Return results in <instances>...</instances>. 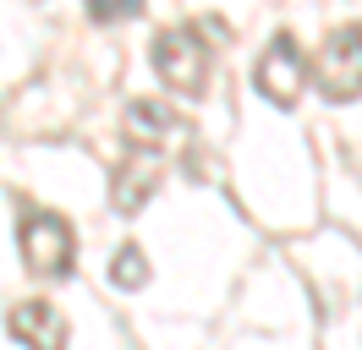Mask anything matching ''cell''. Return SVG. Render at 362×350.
Masks as SVG:
<instances>
[{
  "label": "cell",
  "instance_id": "ba28073f",
  "mask_svg": "<svg viewBox=\"0 0 362 350\" xmlns=\"http://www.w3.org/2000/svg\"><path fill=\"white\" fill-rule=\"evenodd\" d=\"M110 279L121 284V290H137V284L148 279V262H143V252H137V246H121V252H115Z\"/></svg>",
  "mask_w": 362,
  "mask_h": 350
},
{
  "label": "cell",
  "instance_id": "8992f818",
  "mask_svg": "<svg viewBox=\"0 0 362 350\" xmlns=\"http://www.w3.org/2000/svg\"><path fill=\"white\" fill-rule=\"evenodd\" d=\"M154 186H159V159H154V153L127 159L121 175H115V208H121V214H137V208L154 197Z\"/></svg>",
  "mask_w": 362,
  "mask_h": 350
},
{
  "label": "cell",
  "instance_id": "3957f363",
  "mask_svg": "<svg viewBox=\"0 0 362 350\" xmlns=\"http://www.w3.org/2000/svg\"><path fill=\"white\" fill-rule=\"evenodd\" d=\"M71 224L61 214H28L23 219V262L33 274H66L71 268Z\"/></svg>",
  "mask_w": 362,
  "mask_h": 350
},
{
  "label": "cell",
  "instance_id": "7a4b0ae2",
  "mask_svg": "<svg viewBox=\"0 0 362 350\" xmlns=\"http://www.w3.org/2000/svg\"><path fill=\"white\" fill-rule=\"evenodd\" d=\"M313 83L329 99H357L362 93V28H335L329 44L313 55Z\"/></svg>",
  "mask_w": 362,
  "mask_h": 350
},
{
  "label": "cell",
  "instance_id": "5b68a950",
  "mask_svg": "<svg viewBox=\"0 0 362 350\" xmlns=\"http://www.w3.org/2000/svg\"><path fill=\"white\" fill-rule=\"evenodd\" d=\"M6 334L28 350H66V318L45 301H23L6 312Z\"/></svg>",
  "mask_w": 362,
  "mask_h": 350
},
{
  "label": "cell",
  "instance_id": "277c9868",
  "mask_svg": "<svg viewBox=\"0 0 362 350\" xmlns=\"http://www.w3.org/2000/svg\"><path fill=\"white\" fill-rule=\"evenodd\" d=\"M302 83H308V61H302V49H296L291 33H280V39L264 49V61H258V93H264L269 104L291 109Z\"/></svg>",
  "mask_w": 362,
  "mask_h": 350
},
{
  "label": "cell",
  "instance_id": "52a82bcc",
  "mask_svg": "<svg viewBox=\"0 0 362 350\" xmlns=\"http://www.w3.org/2000/svg\"><path fill=\"white\" fill-rule=\"evenodd\" d=\"M127 121H132V137H143V143H159L165 131H176V115L165 104H132Z\"/></svg>",
  "mask_w": 362,
  "mask_h": 350
},
{
  "label": "cell",
  "instance_id": "6da1fadb",
  "mask_svg": "<svg viewBox=\"0 0 362 350\" xmlns=\"http://www.w3.org/2000/svg\"><path fill=\"white\" fill-rule=\"evenodd\" d=\"M154 66L176 93H204L209 88V44L198 39V28H170V33H159Z\"/></svg>",
  "mask_w": 362,
  "mask_h": 350
},
{
  "label": "cell",
  "instance_id": "9c48e42d",
  "mask_svg": "<svg viewBox=\"0 0 362 350\" xmlns=\"http://www.w3.org/2000/svg\"><path fill=\"white\" fill-rule=\"evenodd\" d=\"M143 0H88V17L93 22H121V17H137Z\"/></svg>",
  "mask_w": 362,
  "mask_h": 350
}]
</instances>
